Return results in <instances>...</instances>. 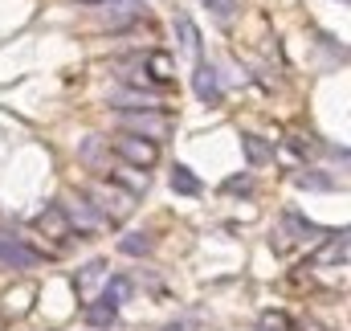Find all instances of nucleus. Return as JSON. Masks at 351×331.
Wrapping results in <instances>:
<instances>
[{"label":"nucleus","mask_w":351,"mask_h":331,"mask_svg":"<svg viewBox=\"0 0 351 331\" xmlns=\"http://www.w3.org/2000/svg\"><path fill=\"white\" fill-rule=\"evenodd\" d=\"M282 225H286L298 242H306V238H319V233H323L319 225H311V221H306V217H298L294 209H286V213H282Z\"/></svg>","instance_id":"nucleus-8"},{"label":"nucleus","mask_w":351,"mask_h":331,"mask_svg":"<svg viewBox=\"0 0 351 331\" xmlns=\"http://www.w3.org/2000/svg\"><path fill=\"white\" fill-rule=\"evenodd\" d=\"M172 78H176L172 54H164V49H152V54H143V58H139V66H135V78H131V82H143V86H172Z\"/></svg>","instance_id":"nucleus-2"},{"label":"nucleus","mask_w":351,"mask_h":331,"mask_svg":"<svg viewBox=\"0 0 351 331\" xmlns=\"http://www.w3.org/2000/svg\"><path fill=\"white\" fill-rule=\"evenodd\" d=\"M86 319H90V328H110V323H114V303H110V299L102 295L98 303H90Z\"/></svg>","instance_id":"nucleus-11"},{"label":"nucleus","mask_w":351,"mask_h":331,"mask_svg":"<svg viewBox=\"0 0 351 331\" xmlns=\"http://www.w3.org/2000/svg\"><path fill=\"white\" fill-rule=\"evenodd\" d=\"M258 331H294V319L286 311H278V307H265L258 315Z\"/></svg>","instance_id":"nucleus-9"},{"label":"nucleus","mask_w":351,"mask_h":331,"mask_svg":"<svg viewBox=\"0 0 351 331\" xmlns=\"http://www.w3.org/2000/svg\"><path fill=\"white\" fill-rule=\"evenodd\" d=\"M86 201L94 209H106V217H127L135 209V196L123 188H106V184H86Z\"/></svg>","instance_id":"nucleus-3"},{"label":"nucleus","mask_w":351,"mask_h":331,"mask_svg":"<svg viewBox=\"0 0 351 331\" xmlns=\"http://www.w3.org/2000/svg\"><path fill=\"white\" fill-rule=\"evenodd\" d=\"M164 331H196V323H188V319H176V323H168Z\"/></svg>","instance_id":"nucleus-19"},{"label":"nucleus","mask_w":351,"mask_h":331,"mask_svg":"<svg viewBox=\"0 0 351 331\" xmlns=\"http://www.w3.org/2000/svg\"><path fill=\"white\" fill-rule=\"evenodd\" d=\"M127 295H131V282H127V278H119V282H110V295H106V299H110V303H119V299H127Z\"/></svg>","instance_id":"nucleus-18"},{"label":"nucleus","mask_w":351,"mask_h":331,"mask_svg":"<svg viewBox=\"0 0 351 331\" xmlns=\"http://www.w3.org/2000/svg\"><path fill=\"white\" fill-rule=\"evenodd\" d=\"M139 16H143V4H139V0H106L102 25H106V29H131Z\"/></svg>","instance_id":"nucleus-6"},{"label":"nucleus","mask_w":351,"mask_h":331,"mask_svg":"<svg viewBox=\"0 0 351 331\" xmlns=\"http://www.w3.org/2000/svg\"><path fill=\"white\" fill-rule=\"evenodd\" d=\"M241 152H245V160H250L254 168L269 164V156H274V152H269V144L258 139V135H245V139H241Z\"/></svg>","instance_id":"nucleus-10"},{"label":"nucleus","mask_w":351,"mask_h":331,"mask_svg":"<svg viewBox=\"0 0 351 331\" xmlns=\"http://www.w3.org/2000/svg\"><path fill=\"white\" fill-rule=\"evenodd\" d=\"M119 249L131 253V258H147V253H152V238H147V233H127V238L119 242Z\"/></svg>","instance_id":"nucleus-14"},{"label":"nucleus","mask_w":351,"mask_h":331,"mask_svg":"<svg viewBox=\"0 0 351 331\" xmlns=\"http://www.w3.org/2000/svg\"><path fill=\"white\" fill-rule=\"evenodd\" d=\"M110 156L119 160V164L135 168V172H147V168L160 164V144H152V139H139V135H127V131H119L110 144Z\"/></svg>","instance_id":"nucleus-1"},{"label":"nucleus","mask_w":351,"mask_h":331,"mask_svg":"<svg viewBox=\"0 0 351 331\" xmlns=\"http://www.w3.org/2000/svg\"><path fill=\"white\" fill-rule=\"evenodd\" d=\"M123 131L160 144V139L172 135V119H168V115H127V119H123Z\"/></svg>","instance_id":"nucleus-4"},{"label":"nucleus","mask_w":351,"mask_h":331,"mask_svg":"<svg viewBox=\"0 0 351 331\" xmlns=\"http://www.w3.org/2000/svg\"><path fill=\"white\" fill-rule=\"evenodd\" d=\"M192 90L204 98V102H217L221 98V82H217V70L208 66V62H200L196 66V74H192Z\"/></svg>","instance_id":"nucleus-7"},{"label":"nucleus","mask_w":351,"mask_h":331,"mask_svg":"<svg viewBox=\"0 0 351 331\" xmlns=\"http://www.w3.org/2000/svg\"><path fill=\"white\" fill-rule=\"evenodd\" d=\"M176 37H180V41H184L192 54H200V29H196V25L184 16V12H176Z\"/></svg>","instance_id":"nucleus-12"},{"label":"nucleus","mask_w":351,"mask_h":331,"mask_svg":"<svg viewBox=\"0 0 351 331\" xmlns=\"http://www.w3.org/2000/svg\"><path fill=\"white\" fill-rule=\"evenodd\" d=\"M82 4H106V0H82Z\"/></svg>","instance_id":"nucleus-20"},{"label":"nucleus","mask_w":351,"mask_h":331,"mask_svg":"<svg viewBox=\"0 0 351 331\" xmlns=\"http://www.w3.org/2000/svg\"><path fill=\"white\" fill-rule=\"evenodd\" d=\"M172 188H176V192H188V196H200V180H196L184 164L172 168Z\"/></svg>","instance_id":"nucleus-13"},{"label":"nucleus","mask_w":351,"mask_h":331,"mask_svg":"<svg viewBox=\"0 0 351 331\" xmlns=\"http://www.w3.org/2000/svg\"><path fill=\"white\" fill-rule=\"evenodd\" d=\"M0 253L8 258V262H16V266H37L41 258L33 253V249H21V246H8V242H0Z\"/></svg>","instance_id":"nucleus-15"},{"label":"nucleus","mask_w":351,"mask_h":331,"mask_svg":"<svg viewBox=\"0 0 351 331\" xmlns=\"http://www.w3.org/2000/svg\"><path fill=\"white\" fill-rule=\"evenodd\" d=\"M204 8H208L221 25H229V21L237 16V0H204Z\"/></svg>","instance_id":"nucleus-16"},{"label":"nucleus","mask_w":351,"mask_h":331,"mask_svg":"<svg viewBox=\"0 0 351 331\" xmlns=\"http://www.w3.org/2000/svg\"><path fill=\"white\" fill-rule=\"evenodd\" d=\"M298 184H302V188H323V192H331V188H335V180H327V172H302V176H298Z\"/></svg>","instance_id":"nucleus-17"},{"label":"nucleus","mask_w":351,"mask_h":331,"mask_svg":"<svg viewBox=\"0 0 351 331\" xmlns=\"http://www.w3.org/2000/svg\"><path fill=\"white\" fill-rule=\"evenodd\" d=\"M33 229L45 233V238H53V242H62V238L74 233V221H70V213H66L62 205H49V209H41V213L33 217Z\"/></svg>","instance_id":"nucleus-5"}]
</instances>
